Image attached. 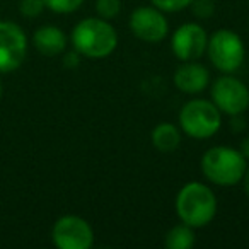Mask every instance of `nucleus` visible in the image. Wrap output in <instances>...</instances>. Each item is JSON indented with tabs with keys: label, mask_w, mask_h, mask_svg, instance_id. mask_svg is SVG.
<instances>
[{
	"label": "nucleus",
	"mask_w": 249,
	"mask_h": 249,
	"mask_svg": "<svg viewBox=\"0 0 249 249\" xmlns=\"http://www.w3.org/2000/svg\"><path fill=\"white\" fill-rule=\"evenodd\" d=\"M72 45L79 55L87 58H104L118 45L114 28L103 18H87L72 31Z\"/></svg>",
	"instance_id": "1"
},
{
	"label": "nucleus",
	"mask_w": 249,
	"mask_h": 249,
	"mask_svg": "<svg viewBox=\"0 0 249 249\" xmlns=\"http://www.w3.org/2000/svg\"><path fill=\"white\" fill-rule=\"evenodd\" d=\"M176 212L183 224L193 229L208 225L217 213V198L203 183H188L176 198Z\"/></svg>",
	"instance_id": "2"
},
{
	"label": "nucleus",
	"mask_w": 249,
	"mask_h": 249,
	"mask_svg": "<svg viewBox=\"0 0 249 249\" xmlns=\"http://www.w3.org/2000/svg\"><path fill=\"white\" fill-rule=\"evenodd\" d=\"M248 164L241 150L231 147H212L201 157L205 178L218 186H234L242 181Z\"/></svg>",
	"instance_id": "3"
},
{
	"label": "nucleus",
	"mask_w": 249,
	"mask_h": 249,
	"mask_svg": "<svg viewBox=\"0 0 249 249\" xmlns=\"http://www.w3.org/2000/svg\"><path fill=\"white\" fill-rule=\"evenodd\" d=\"M222 114L213 103L205 99H193L179 111V126L193 139H210L218 132Z\"/></svg>",
	"instance_id": "4"
},
{
	"label": "nucleus",
	"mask_w": 249,
	"mask_h": 249,
	"mask_svg": "<svg viewBox=\"0 0 249 249\" xmlns=\"http://www.w3.org/2000/svg\"><path fill=\"white\" fill-rule=\"evenodd\" d=\"M207 53L215 69L232 73L242 65L246 50L241 36L231 29H218L208 39Z\"/></svg>",
	"instance_id": "5"
},
{
	"label": "nucleus",
	"mask_w": 249,
	"mask_h": 249,
	"mask_svg": "<svg viewBox=\"0 0 249 249\" xmlns=\"http://www.w3.org/2000/svg\"><path fill=\"white\" fill-rule=\"evenodd\" d=\"M28 55V38L21 26L0 21V73L18 70Z\"/></svg>",
	"instance_id": "6"
},
{
	"label": "nucleus",
	"mask_w": 249,
	"mask_h": 249,
	"mask_svg": "<svg viewBox=\"0 0 249 249\" xmlns=\"http://www.w3.org/2000/svg\"><path fill=\"white\" fill-rule=\"evenodd\" d=\"M52 237L60 249H89L94 242V232L82 217L65 215L55 222Z\"/></svg>",
	"instance_id": "7"
},
{
	"label": "nucleus",
	"mask_w": 249,
	"mask_h": 249,
	"mask_svg": "<svg viewBox=\"0 0 249 249\" xmlns=\"http://www.w3.org/2000/svg\"><path fill=\"white\" fill-rule=\"evenodd\" d=\"M212 99L220 113L239 116L249 107V89L235 77H220L212 86Z\"/></svg>",
	"instance_id": "8"
},
{
	"label": "nucleus",
	"mask_w": 249,
	"mask_h": 249,
	"mask_svg": "<svg viewBox=\"0 0 249 249\" xmlns=\"http://www.w3.org/2000/svg\"><path fill=\"white\" fill-rule=\"evenodd\" d=\"M208 36L205 29L196 22H188L174 31L171 46L181 62H193L207 52Z\"/></svg>",
	"instance_id": "9"
},
{
	"label": "nucleus",
	"mask_w": 249,
	"mask_h": 249,
	"mask_svg": "<svg viewBox=\"0 0 249 249\" xmlns=\"http://www.w3.org/2000/svg\"><path fill=\"white\" fill-rule=\"evenodd\" d=\"M130 29L145 43H159L167 36L169 24L157 7H139L132 12Z\"/></svg>",
	"instance_id": "10"
},
{
	"label": "nucleus",
	"mask_w": 249,
	"mask_h": 249,
	"mask_svg": "<svg viewBox=\"0 0 249 249\" xmlns=\"http://www.w3.org/2000/svg\"><path fill=\"white\" fill-rule=\"evenodd\" d=\"M208 80V70L198 62H184L174 73V84L179 90L186 94H196L207 89Z\"/></svg>",
	"instance_id": "11"
},
{
	"label": "nucleus",
	"mask_w": 249,
	"mask_h": 249,
	"mask_svg": "<svg viewBox=\"0 0 249 249\" xmlns=\"http://www.w3.org/2000/svg\"><path fill=\"white\" fill-rule=\"evenodd\" d=\"M33 43L41 55L56 56L65 50L67 38L62 29L56 26H41L39 29H36L35 36H33Z\"/></svg>",
	"instance_id": "12"
},
{
	"label": "nucleus",
	"mask_w": 249,
	"mask_h": 249,
	"mask_svg": "<svg viewBox=\"0 0 249 249\" xmlns=\"http://www.w3.org/2000/svg\"><path fill=\"white\" fill-rule=\"evenodd\" d=\"M181 143V132L173 123H159L152 130V145L159 152L169 154Z\"/></svg>",
	"instance_id": "13"
},
{
	"label": "nucleus",
	"mask_w": 249,
	"mask_h": 249,
	"mask_svg": "<svg viewBox=\"0 0 249 249\" xmlns=\"http://www.w3.org/2000/svg\"><path fill=\"white\" fill-rule=\"evenodd\" d=\"M166 248L169 249H190L195 244V232L193 227L183 224L174 225L169 232L166 234V241H164Z\"/></svg>",
	"instance_id": "14"
},
{
	"label": "nucleus",
	"mask_w": 249,
	"mask_h": 249,
	"mask_svg": "<svg viewBox=\"0 0 249 249\" xmlns=\"http://www.w3.org/2000/svg\"><path fill=\"white\" fill-rule=\"evenodd\" d=\"M121 11V2L120 0H96V12L99 18L106 19H114Z\"/></svg>",
	"instance_id": "15"
},
{
	"label": "nucleus",
	"mask_w": 249,
	"mask_h": 249,
	"mask_svg": "<svg viewBox=\"0 0 249 249\" xmlns=\"http://www.w3.org/2000/svg\"><path fill=\"white\" fill-rule=\"evenodd\" d=\"M43 2L50 11L58 12V14H70L82 5L84 0H43Z\"/></svg>",
	"instance_id": "16"
},
{
	"label": "nucleus",
	"mask_w": 249,
	"mask_h": 249,
	"mask_svg": "<svg viewBox=\"0 0 249 249\" xmlns=\"http://www.w3.org/2000/svg\"><path fill=\"white\" fill-rule=\"evenodd\" d=\"M45 9V2L43 0H21L19 2V11L24 18H38Z\"/></svg>",
	"instance_id": "17"
},
{
	"label": "nucleus",
	"mask_w": 249,
	"mask_h": 249,
	"mask_svg": "<svg viewBox=\"0 0 249 249\" xmlns=\"http://www.w3.org/2000/svg\"><path fill=\"white\" fill-rule=\"evenodd\" d=\"M154 4V7H157L159 11L164 12H178L183 9L190 7L193 0H150Z\"/></svg>",
	"instance_id": "18"
},
{
	"label": "nucleus",
	"mask_w": 249,
	"mask_h": 249,
	"mask_svg": "<svg viewBox=\"0 0 249 249\" xmlns=\"http://www.w3.org/2000/svg\"><path fill=\"white\" fill-rule=\"evenodd\" d=\"M191 7H193L195 16H198L200 19L210 18L215 11L212 0H193V2H191Z\"/></svg>",
	"instance_id": "19"
},
{
	"label": "nucleus",
	"mask_w": 249,
	"mask_h": 249,
	"mask_svg": "<svg viewBox=\"0 0 249 249\" xmlns=\"http://www.w3.org/2000/svg\"><path fill=\"white\" fill-rule=\"evenodd\" d=\"M65 65H69V67L79 65V53H69V55L65 56Z\"/></svg>",
	"instance_id": "20"
},
{
	"label": "nucleus",
	"mask_w": 249,
	"mask_h": 249,
	"mask_svg": "<svg viewBox=\"0 0 249 249\" xmlns=\"http://www.w3.org/2000/svg\"><path fill=\"white\" fill-rule=\"evenodd\" d=\"M241 154L246 157V160L249 159V137H248V139L242 140V143H241Z\"/></svg>",
	"instance_id": "21"
},
{
	"label": "nucleus",
	"mask_w": 249,
	"mask_h": 249,
	"mask_svg": "<svg viewBox=\"0 0 249 249\" xmlns=\"http://www.w3.org/2000/svg\"><path fill=\"white\" fill-rule=\"evenodd\" d=\"M242 181H244V190H246V193H248V196H249V167L246 169L244 176H242Z\"/></svg>",
	"instance_id": "22"
},
{
	"label": "nucleus",
	"mask_w": 249,
	"mask_h": 249,
	"mask_svg": "<svg viewBox=\"0 0 249 249\" xmlns=\"http://www.w3.org/2000/svg\"><path fill=\"white\" fill-rule=\"evenodd\" d=\"M2 90L4 89H2V80H0V99H2Z\"/></svg>",
	"instance_id": "23"
}]
</instances>
